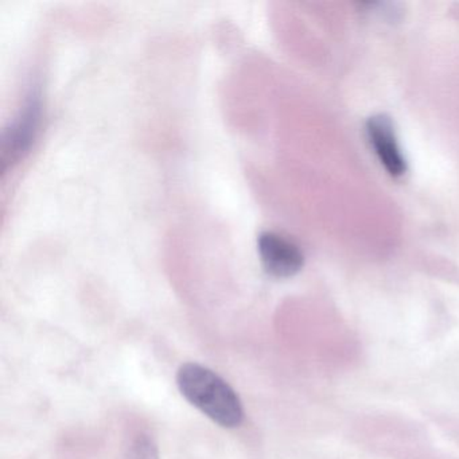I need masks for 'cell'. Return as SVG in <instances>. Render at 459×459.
I'll list each match as a JSON object with an SVG mask.
<instances>
[{"mask_svg":"<svg viewBox=\"0 0 459 459\" xmlns=\"http://www.w3.org/2000/svg\"><path fill=\"white\" fill-rule=\"evenodd\" d=\"M177 385L193 407L219 426L236 429L243 423L240 397L224 378L209 368L195 362L182 365L177 373Z\"/></svg>","mask_w":459,"mask_h":459,"instance_id":"1","label":"cell"},{"mask_svg":"<svg viewBox=\"0 0 459 459\" xmlns=\"http://www.w3.org/2000/svg\"><path fill=\"white\" fill-rule=\"evenodd\" d=\"M263 265L275 278H290L303 267V255L291 241L276 233L260 235L257 240Z\"/></svg>","mask_w":459,"mask_h":459,"instance_id":"2","label":"cell"},{"mask_svg":"<svg viewBox=\"0 0 459 459\" xmlns=\"http://www.w3.org/2000/svg\"><path fill=\"white\" fill-rule=\"evenodd\" d=\"M39 99L31 96L6 138V152L12 154V158L18 157L30 146L39 127Z\"/></svg>","mask_w":459,"mask_h":459,"instance_id":"4","label":"cell"},{"mask_svg":"<svg viewBox=\"0 0 459 459\" xmlns=\"http://www.w3.org/2000/svg\"><path fill=\"white\" fill-rule=\"evenodd\" d=\"M127 459H160L158 447L149 435H139L131 446Z\"/></svg>","mask_w":459,"mask_h":459,"instance_id":"5","label":"cell"},{"mask_svg":"<svg viewBox=\"0 0 459 459\" xmlns=\"http://www.w3.org/2000/svg\"><path fill=\"white\" fill-rule=\"evenodd\" d=\"M367 134L381 165L392 177H402L407 170L394 135V125L385 115H376L367 123Z\"/></svg>","mask_w":459,"mask_h":459,"instance_id":"3","label":"cell"}]
</instances>
